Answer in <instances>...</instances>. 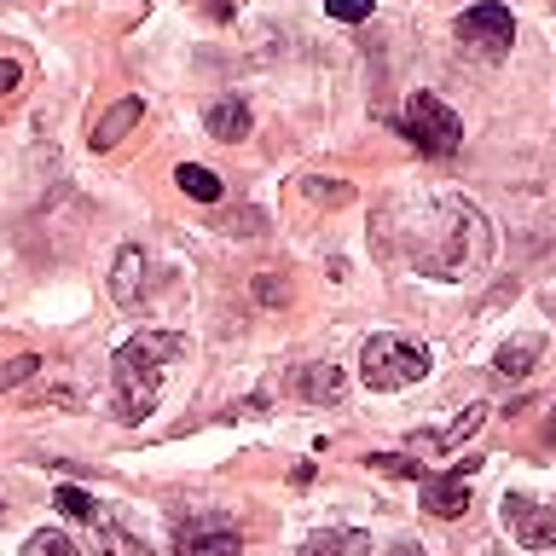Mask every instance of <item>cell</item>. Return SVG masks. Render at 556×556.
Instances as JSON below:
<instances>
[{
	"instance_id": "52a82bcc",
	"label": "cell",
	"mask_w": 556,
	"mask_h": 556,
	"mask_svg": "<svg viewBox=\"0 0 556 556\" xmlns=\"http://www.w3.org/2000/svg\"><path fill=\"white\" fill-rule=\"evenodd\" d=\"M476 469H481V458H464L452 476H424V510L441 516V521L464 516L469 510V476H476Z\"/></svg>"
},
{
	"instance_id": "8fae6325",
	"label": "cell",
	"mask_w": 556,
	"mask_h": 556,
	"mask_svg": "<svg viewBox=\"0 0 556 556\" xmlns=\"http://www.w3.org/2000/svg\"><path fill=\"white\" fill-rule=\"evenodd\" d=\"M139 116H146V99H139V93H128L122 104H111V111L93 122V151H111L128 128H139Z\"/></svg>"
},
{
	"instance_id": "7c38bea8",
	"label": "cell",
	"mask_w": 556,
	"mask_h": 556,
	"mask_svg": "<svg viewBox=\"0 0 556 556\" xmlns=\"http://www.w3.org/2000/svg\"><path fill=\"white\" fill-rule=\"evenodd\" d=\"M93 556H151V545L146 539H134L122 521H111V516H93Z\"/></svg>"
},
{
	"instance_id": "3957f363",
	"label": "cell",
	"mask_w": 556,
	"mask_h": 556,
	"mask_svg": "<svg viewBox=\"0 0 556 556\" xmlns=\"http://www.w3.org/2000/svg\"><path fill=\"white\" fill-rule=\"evenodd\" d=\"M359 377H365V389H377V394L412 389V382L429 377V348L400 337V330H377V337H365V348H359Z\"/></svg>"
},
{
	"instance_id": "277c9868",
	"label": "cell",
	"mask_w": 556,
	"mask_h": 556,
	"mask_svg": "<svg viewBox=\"0 0 556 556\" xmlns=\"http://www.w3.org/2000/svg\"><path fill=\"white\" fill-rule=\"evenodd\" d=\"M406 139L424 156H452L464 146V122L458 111H452L446 99H434V93H412L406 99Z\"/></svg>"
},
{
	"instance_id": "9c48e42d",
	"label": "cell",
	"mask_w": 556,
	"mask_h": 556,
	"mask_svg": "<svg viewBox=\"0 0 556 556\" xmlns=\"http://www.w3.org/2000/svg\"><path fill=\"white\" fill-rule=\"evenodd\" d=\"M146 290H151V255L139 250V243H122L116 250V267H111V295H116V307H139L146 302Z\"/></svg>"
},
{
	"instance_id": "9a60e30c",
	"label": "cell",
	"mask_w": 556,
	"mask_h": 556,
	"mask_svg": "<svg viewBox=\"0 0 556 556\" xmlns=\"http://www.w3.org/2000/svg\"><path fill=\"white\" fill-rule=\"evenodd\" d=\"M481 424H486V406L476 400V406H469V412L458 417V424H446L441 434H412V446H429V452H452V446H464V441H469V434H476Z\"/></svg>"
},
{
	"instance_id": "d6986e66",
	"label": "cell",
	"mask_w": 556,
	"mask_h": 556,
	"mask_svg": "<svg viewBox=\"0 0 556 556\" xmlns=\"http://www.w3.org/2000/svg\"><path fill=\"white\" fill-rule=\"evenodd\" d=\"M59 510L70 516V521H87V528H93V516H99V504L81 493V486H59Z\"/></svg>"
},
{
	"instance_id": "d4e9b609",
	"label": "cell",
	"mask_w": 556,
	"mask_h": 556,
	"mask_svg": "<svg viewBox=\"0 0 556 556\" xmlns=\"http://www.w3.org/2000/svg\"><path fill=\"white\" fill-rule=\"evenodd\" d=\"M17 81H24V70H17L12 59H0V99H7V93H17Z\"/></svg>"
},
{
	"instance_id": "4fadbf2b",
	"label": "cell",
	"mask_w": 556,
	"mask_h": 556,
	"mask_svg": "<svg viewBox=\"0 0 556 556\" xmlns=\"http://www.w3.org/2000/svg\"><path fill=\"white\" fill-rule=\"evenodd\" d=\"M208 134L220 139V146H238V139H250V104L243 99H220V104H208Z\"/></svg>"
},
{
	"instance_id": "7402d4cb",
	"label": "cell",
	"mask_w": 556,
	"mask_h": 556,
	"mask_svg": "<svg viewBox=\"0 0 556 556\" xmlns=\"http://www.w3.org/2000/svg\"><path fill=\"white\" fill-rule=\"evenodd\" d=\"M307 198H313V203H330V208H337V203H348V198H354V191H348L342 180H307Z\"/></svg>"
},
{
	"instance_id": "ffe728a7",
	"label": "cell",
	"mask_w": 556,
	"mask_h": 556,
	"mask_svg": "<svg viewBox=\"0 0 556 556\" xmlns=\"http://www.w3.org/2000/svg\"><path fill=\"white\" fill-rule=\"evenodd\" d=\"M35 371H41V359H35V354H17V359H7V365H0V394H12L17 382H29Z\"/></svg>"
},
{
	"instance_id": "6da1fadb",
	"label": "cell",
	"mask_w": 556,
	"mask_h": 556,
	"mask_svg": "<svg viewBox=\"0 0 556 556\" xmlns=\"http://www.w3.org/2000/svg\"><path fill=\"white\" fill-rule=\"evenodd\" d=\"M389 238L424 278H469L493 255V226L464 198H400L389 208Z\"/></svg>"
},
{
	"instance_id": "603a6c76",
	"label": "cell",
	"mask_w": 556,
	"mask_h": 556,
	"mask_svg": "<svg viewBox=\"0 0 556 556\" xmlns=\"http://www.w3.org/2000/svg\"><path fill=\"white\" fill-rule=\"evenodd\" d=\"M330 17H342V24H365L371 17V0H325Z\"/></svg>"
},
{
	"instance_id": "4316f807",
	"label": "cell",
	"mask_w": 556,
	"mask_h": 556,
	"mask_svg": "<svg viewBox=\"0 0 556 556\" xmlns=\"http://www.w3.org/2000/svg\"><path fill=\"white\" fill-rule=\"evenodd\" d=\"M208 17H232V0H208Z\"/></svg>"
},
{
	"instance_id": "ba28073f",
	"label": "cell",
	"mask_w": 556,
	"mask_h": 556,
	"mask_svg": "<svg viewBox=\"0 0 556 556\" xmlns=\"http://www.w3.org/2000/svg\"><path fill=\"white\" fill-rule=\"evenodd\" d=\"M174 556H243V533L226 521H180Z\"/></svg>"
},
{
	"instance_id": "30bf717a",
	"label": "cell",
	"mask_w": 556,
	"mask_h": 556,
	"mask_svg": "<svg viewBox=\"0 0 556 556\" xmlns=\"http://www.w3.org/2000/svg\"><path fill=\"white\" fill-rule=\"evenodd\" d=\"M290 389L295 400H307V406H337V400L348 394V377H342V365H302V371L290 377Z\"/></svg>"
},
{
	"instance_id": "5b68a950",
	"label": "cell",
	"mask_w": 556,
	"mask_h": 556,
	"mask_svg": "<svg viewBox=\"0 0 556 556\" xmlns=\"http://www.w3.org/2000/svg\"><path fill=\"white\" fill-rule=\"evenodd\" d=\"M458 41L476 47V52H486V59H504V52H510V41H516V17H510V7H498V0H481V7H469V12L458 17Z\"/></svg>"
},
{
	"instance_id": "44dd1931",
	"label": "cell",
	"mask_w": 556,
	"mask_h": 556,
	"mask_svg": "<svg viewBox=\"0 0 556 556\" xmlns=\"http://www.w3.org/2000/svg\"><path fill=\"white\" fill-rule=\"evenodd\" d=\"M371 464L377 469H389V476H412V481H424L429 469L417 464V458H406V452H371Z\"/></svg>"
},
{
	"instance_id": "8992f818",
	"label": "cell",
	"mask_w": 556,
	"mask_h": 556,
	"mask_svg": "<svg viewBox=\"0 0 556 556\" xmlns=\"http://www.w3.org/2000/svg\"><path fill=\"white\" fill-rule=\"evenodd\" d=\"M504 528H510V539L521 551H551L556 545V510H545L539 498L528 493H504Z\"/></svg>"
},
{
	"instance_id": "5bb4252c",
	"label": "cell",
	"mask_w": 556,
	"mask_h": 556,
	"mask_svg": "<svg viewBox=\"0 0 556 556\" xmlns=\"http://www.w3.org/2000/svg\"><path fill=\"white\" fill-rule=\"evenodd\" d=\"M302 556H371V539L359 528H325L302 545Z\"/></svg>"
},
{
	"instance_id": "7a4b0ae2",
	"label": "cell",
	"mask_w": 556,
	"mask_h": 556,
	"mask_svg": "<svg viewBox=\"0 0 556 556\" xmlns=\"http://www.w3.org/2000/svg\"><path fill=\"white\" fill-rule=\"evenodd\" d=\"M180 354H186V337H180V330H134V337L116 348L111 389H116V417H122V424H139V417L156 412L163 371H168Z\"/></svg>"
},
{
	"instance_id": "ac0fdd59",
	"label": "cell",
	"mask_w": 556,
	"mask_h": 556,
	"mask_svg": "<svg viewBox=\"0 0 556 556\" xmlns=\"http://www.w3.org/2000/svg\"><path fill=\"white\" fill-rule=\"evenodd\" d=\"M17 556H81V551H76V539H70L64 528H41V533H29V545Z\"/></svg>"
},
{
	"instance_id": "2e32d148",
	"label": "cell",
	"mask_w": 556,
	"mask_h": 556,
	"mask_svg": "<svg viewBox=\"0 0 556 556\" xmlns=\"http://www.w3.org/2000/svg\"><path fill=\"white\" fill-rule=\"evenodd\" d=\"M174 186H180L191 203H220V174L203 168V163H180L174 168Z\"/></svg>"
},
{
	"instance_id": "cb8c5ba5",
	"label": "cell",
	"mask_w": 556,
	"mask_h": 556,
	"mask_svg": "<svg viewBox=\"0 0 556 556\" xmlns=\"http://www.w3.org/2000/svg\"><path fill=\"white\" fill-rule=\"evenodd\" d=\"M255 302L261 307H278V302H285V285H278L273 273H255Z\"/></svg>"
},
{
	"instance_id": "484cf974",
	"label": "cell",
	"mask_w": 556,
	"mask_h": 556,
	"mask_svg": "<svg viewBox=\"0 0 556 556\" xmlns=\"http://www.w3.org/2000/svg\"><path fill=\"white\" fill-rule=\"evenodd\" d=\"M389 556H424V545H412V539H400V545H394Z\"/></svg>"
},
{
	"instance_id": "e0dca14e",
	"label": "cell",
	"mask_w": 556,
	"mask_h": 556,
	"mask_svg": "<svg viewBox=\"0 0 556 556\" xmlns=\"http://www.w3.org/2000/svg\"><path fill=\"white\" fill-rule=\"evenodd\" d=\"M539 354H545V337H516V342H504L498 348V377H528Z\"/></svg>"
}]
</instances>
